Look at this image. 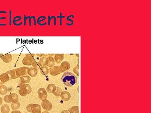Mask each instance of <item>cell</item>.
<instances>
[{"mask_svg":"<svg viewBox=\"0 0 151 113\" xmlns=\"http://www.w3.org/2000/svg\"><path fill=\"white\" fill-rule=\"evenodd\" d=\"M62 81L64 85L72 87L77 82V78L74 74L70 72H65L62 75Z\"/></svg>","mask_w":151,"mask_h":113,"instance_id":"obj_1","label":"cell"},{"mask_svg":"<svg viewBox=\"0 0 151 113\" xmlns=\"http://www.w3.org/2000/svg\"><path fill=\"white\" fill-rule=\"evenodd\" d=\"M32 90V87L30 85L23 84L19 86V93L22 96H24L31 93Z\"/></svg>","mask_w":151,"mask_h":113,"instance_id":"obj_2","label":"cell"},{"mask_svg":"<svg viewBox=\"0 0 151 113\" xmlns=\"http://www.w3.org/2000/svg\"><path fill=\"white\" fill-rule=\"evenodd\" d=\"M26 109L32 113H41V107L37 104H29L26 106Z\"/></svg>","mask_w":151,"mask_h":113,"instance_id":"obj_3","label":"cell"},{"mask_svg":"<svg viewBox=\"0 0 151 113\" xmlns=\"http://www.w3.org/2000/svg\"><path fill=\"white\" fill-rule=\"evenodd\" d=\"M34 55L35 54H26L25 57L22 60L23 64L27 66H30L32 65L33 62L35 60L34 59Z\"/></svg>","mask_w":151,"mask_h":113,"instance_id":"obj_4","label":"cell"},{"mask_svg":"<svg viewBox=\"0 0 151 113\" xmlns=\"http://www.w3.org/2000/svg\"><path fill=\"white\" fill-rule=\"evenodd\" d=\"M28 69V67H23L15 69L17 78H18L20 76H24V75L27 74V70Z\"/></svg>","mask_w":151,"mask_h":113,"instance_id":"obj_5","label":"cell"},{"mask_svg":"<svg viewBox=\"0 0 151 113\" xmlns=\"http://www.w3.org/2000/svg\"><path fill=\"white\" fill-rule=\"evenodd\" d=\"M41 106L45 111H50L52 109V105L51 103L47 99H44L42 101L41 103Z\"/></svg>","mask_w":151,"mask_h":113,"instance_id":"obj_6","label":"cell"},{"mask_svg":"<svg viewBox=\"0 0 151 113\" xmlns=\"http://www.w3.org/2000/svg\"><path fill=\"white\" fill-rule=\"evenodd\" d=\"M38 97L41 100L43 101L47 98V91L44 88H39L38 91Z\"/></svg>","mask_w":151,"mask_h":113,"instance_id":"obj_7","label":"cell"},{"mask_svg":"<svg viewBox=\"0 0 151 113\" xmlns=\"http://www.w3.org/2000/svg\"><path fill=\"white\" fill-rule=\"evenodd\" d=\"M71 67V65L69 62L64 61L62 63L60 66H59V68L60 70V73H63L65 71L68 70Z\"/></svg>","mask_w":151,"mask_h":113,"instance_id":"obj_8","label":"cell"},{"mask_svg":"<svg viewBox=\"0 0 151 113\" xmlns=\"http://www.w3.org/2000/svg\"><path fill=\"white\" fill-rule=\"evenodd\" d=\"M31 80V78L28 75H24L21 76L20 78V80L19 81V86L25 84L30 82Z\"/></svg>","mask_w":151,"mask_h":113,"instance_id":"obj_9","label":"cell"},{"mask_svg":"<svg viewBox=\"0 0 151 113\" xmlns=\"http://www.w3.org/2000/svg\"><path fill=\"white\" fill-rule=\"evenodd\" d=\"M50 73L53 76H56L60 73L59 66H53L50 68Z\"/></svg>","mask_w":151,"mask_h":113,"instance_id":"obj_10","label":"cell"},{"mask_svg":"<svg viewBox=\"0 0 151 113\" xmlns=\"http://www.w3.org/2000/svg\"><path fill=\"white\" fill-rule=\"evenodd\" d=\"M0 56H1V59L4 63H10L12 61V56L11 54H7L5 55L1 54H0Z\"/></svg>","mask_w":151,"mask_h":113,"instance_id":"obj_11","label":"cell"},{"mask_svg":"<svg viewBox=\"0 0 151 113\" xmlns=\"http://www.w3.org/2000/svg\"><path fill=\"white\" fill-rule=\"evenodd\" d=\"M60 96L61 98L65 101H68L71 99V94L69 92L66 91L62 92Z\"/></svg>","mask_w":151,"mask_h":113,"instance_id":"obj_12","label":"cell"},{"mask_svg":"<svg viewBox=\"0 0 151 113\" xmlns=\"http://www.w3.org/2000/svg\"><path fill=\"white\" fill-rule=\"evenodd\" d=\"M8 100L10 103H15L17 102L19 100L17 94L16 93H12L8 95Z\"/></svg>","mask_w":151,"mask_h":113,"instance_id":"obj_13","label":"cell"},{"mask_svg":"<svg viewBox=\"0 0 151 113\" xmlns=\"http://www.w3.org/2000/svg\"><path fill=\"white\" fill-rule=\"evenodd\" d=\"M38 73V70L34 67L29 68L27 70V74L32 77L36 76Z\"/></svg>","mask_w":151,"mask_h":113,"instance_id":"obj_14","label":"cell"},{"mask_svg":"<svg viewBox=\"0 0 151 113\" xmlns=\"http://www.w3.org/2000/svg\"><path fill=\"white\" fill-rule=\"evenodd\" d=\"M10 80V78L7 73H2L0 75V81L2 83L7 82Z\"/></svg>","mask_w":151,"mask_h":113,"instance_id":"obj_15","label":"cell"},{"mask_svg":"<svg viewBox=\"0 0 151 113\" xmlns=\"http://www.w3.org/2000/svg\"><path fill=\"white\" fill-rule=\"evenodd\" d=\"M55 64V60L54 58L51 56H47V65L46 66L51 67L54 66Z\"/></svg>","mask_w":151,"mask_h":113,"instance_id":"obj_16","label":"cell"},{"mask_svg":"<svg viewBox=\"0 0 151 113\" xmlns=\"http://www.w3.org/2000/svg\"><path fill=\"white\" fill-rule=\"evenodd\" d=\"M56 86L53 84H50L48 85L47 86L46 90L47 91V92H48L49 93H53L56 91Z\"/></svg>","mask_w":151,"mask_h":113,"instance_id":"obj_17","label":"cell"},{"mask_svg":"<svg viewBox=\"0 0 151 113\" xmlns=\"http://www.w3.org/2000/svg\"><path fill=\"white\" fill-rule=\"evenodd\" d=\"M6 73H7L8 76L9 77L10 80H12V79H16L17 78L16 75L15 69L8 71L6 72Z\"/></svg>","mask_w":151,"mask_h":113,"instance_id":"obj_18","label":"cell"},{"mask_svg":"<svg viewBox=\"0 0 151 113\" xmlns=\"http://www.w3.org/2000/svg\"><path fill=\"white\" fill-rule=\"evenodd\" d=\"M64 58V54H56L54 57V60L56 63H60Z\"/></svg>","mask_w":151,"mask_h":113,"instance_id":"obj_19","label":"cell"},{"mask_svg":"<svg viewBox=\"0 0 151 113\" xmlns=\"http://www.w3.org/2000/svg\"><path fill=\"white\" fill-rule=\"evenodd\" d=\"M49 56L45 54V55L42 56L41 58H40V59L39 60V62L41 64L42 66H45L47 65V56Z\"/></svg>","mask_w":151,"mask_h":113,"instance_id":"obj_20","label":"cell"},{"mask_svg":"<svg viewBox=\"0 0 151 113\" xmlns=\"http://www.w3.org/2000/svg\"><path fill=\"white\" fill-rule=\"evenodd\" d=\"M10 111L9 107L7 104H4L1 106V111L2 113H9Z\"/></svg>","mask_w":151,"mask_h":113,"instance_id":"obj_21","label":"cell"},{"mask_svg":"<svg viewBox=\"0 0 151 113\" xmlns=\"http://www.w3.org/2000/svg\"><path fill=\"white\" fill-rule=\"evenodd\" d=\"M8 89L7 87L4 85H2L0 86V95H5L7 93Z\"/></svg>","mask_w":151,"mask_h":113,"instance_id":"obj_22","label":"cell"},{"mask_svg":"<svg viewBox=\"0 0 151 113\" xmlns=\"http://www.w3.org/2000/svg\"><path fill=\"white\" fill-rule=\"evenodd\" d=\"M40 70L41 73L43 75H47L48 74L49 69L46 66H42Z\"/></svg>","mask_w":151,"mask_h":113,"instance_id":"obj_23","label":"cell"},{"mask_svg":"<svg viewBox=\"0 0 151 113\" xmlns=\"http://www.w3.org/2000/svg\"><path fill=\"white\" fill-rule=\"evenodd\" d=\"M32 66L34 68L36 69H40L42 67L41 64L40 63L39 61H36V60H34L33 62V63L32 64Z\"/></svg>","mask_w":151,"mask_h":113,"instance_id":"obj_24","label":"cell"},{"mask_svg":"<svg viewBox=\"0 0 151 113\" xmlns=\"http://www.w3.org/2000/svg\"><path fill=\"white\" fill-rule=\"evenodd\" d=\"M69 111L70 113H79V107L73 106L69 108Z\"/></svg>","mask_w":151,"mask_h":113,"instance_id":"obj_25","label":"cell"},{"mask_svg":"<svg viewBox=\"0 0 151 113\" xmlns=\"http://www.w3.org/2000/svg\"><path fill=\"white\" fill-rule=\"evenodd\" d=\"M62 92V90L60 87H56V91L53 93V94L54 95H55L56 96L59 97L60 96V95L61 94Z\"/></svg>","mask_w":151,"mask_h":113,"instance_id":"obj_26","label":"cell"},{"mask_svg":"<svg viewBox=\"0 0 151 113\" xmlns=\"http://www.w3.org/2000/svg\"><path fill=\"white\" fill-rule=\"evenodd\" d=\"M20 107V104L19 102L17 101L16 102L12 103L11 105V107L14 110L18 109Z\"/></svg>","mask_w":151,"mask_h":113,"instance_id":"obj_27","label":"cell"},{"mask_svg":"<svg viewBox=\"0 0 151 113\" xmlns=\"http://www.w3.org/2000/svg\"><path fill=\"white\" fill-rule=\"evenodd\" d=\"M73 72H75L77 75L79 76V68L77 69V67H76L73 69Z\"/></svg>","mask_w":151,"mask_h":113,"instance_id":"obj_28","label":"cell"},{"mask_svg":"<svg viewBox=\"0 0 151 113\" xmlns=\"http://www.w3.org/2000/svg\"><path fill=\"white\" fill-rule=\"evenodd\" d=\"M8 95H5L4 97V101L6 102L7 103H10L9 101L8 100Z\"/></svg>","mask_w":151,"mask_h":113,"instance_id":"obj_29","label":"cell"},{"mask_svg":"<svg viewBox=\"0 0 151 113\" xmlns=\"http://www.w3.org/2000/svg\"><path fill=\"white\" fill-rule=\"evenodd\" d=\"M11 113H21V112L19 111H13Z\"/></svg>","mask_w":151,"mask_h":113,"instance_id":"obj_30","label":"cell"},{"mask_svg":"<svg viewBox=\"0 0 151 113\" xmlns=\"http://www.w3.org/2000/svg\"><path fill=\"white\" fill-rule=\"evenodd\" d=\"M61 113H69L68 111L67 110H64L62 111Z\"/></svg>","mask_w":151,"mask_h":113,"instance_id":"obj_31","label":"cell"},{"mask_svg":"<svg viewBox=\"0 0 151 113\" xmlns=\"http://www.w3.org/2000/svg\"><path fill=\"white\" fill-rule=\"evenodd\" d=\"M3 103V99L2 98L0 97V106Z\"/></svg>","mask_w":151,"mask_h":113,"instance_id":"obj_32","label":"cell"},{"mask_svg":"<svg viewBox=\"0 0 151 113\" xmlns=\"http://www.w3.org/2000/svg\"><path fill=\"white\" fill-rule=\"evenodd\" d=\"M37 55L38 56H40V57H42V56L45 55V54H37Z\"/></svg>","mask_w":151,"mask_h":113,"instance_id":"obj_33","label":"cell"},{"mask_svg":"<svg viewBox=\"0 0 151 113\" xmlns=\"http://www.w3.org/2000/svg\"><path fill=\"white\" fill-rule=\"evenodd\" d=\"M42 113H49L48 112H47V111H44V112H43Z\"/></svg>","mask_w":151,"mask_h":113,"instance_id":"obj_34","label":"cell"},{"mask_svg":"<svg viewBox=\"0 0 151 113\" xmlns=\"http://www.w3.org/2000/svg\"><path fill=\"white\" fill-rule=\"evenodd\" d=\"M1 84V81H0V85Z\"/></svg>","mask_w":151,"mask_h":113,"instance_id":"obj_35","label":"cell"},{"mask_svg":"<svg viewBox=\"0 0 151 113\" xmlns=\"http://www.w3.org/2000/svg\"></svg>","mask_w":151,"mask_h":113,"instance_id":"obj_36","label":"cell"}]
</instances>
